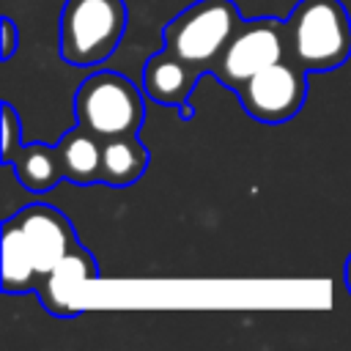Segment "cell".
I'll list each match as a JSON object with an SVG mask.
<instances>
[{"mask_svg": "<svg viewBox=\"0 0 351 351\" xmlns=\"http://www.w3.org/2000/svg\"><path fill=\"white\" fill-rule=\"evenodd\" d=\"M288 60L310 71H332L351 55V16L340 0H299L285 19Z\"/></svg>", "mask_w": 351, "mask_h": 351, "instance_id": "6da1fadb", "label": "cell"}, {"mask_svg": "<svg viewBox=\"0 0 351 351\" xmlns=\"http://www.w3.org/2000/svg\"><path fill=\"white\" fill-rule=\"evenodd\" d=\"M123 30V0H66L60 8L58 52L69 66H96L118 49Z\"/></svg>", "mask_w": 351, "mask_h": 351, "instance_id": "7a4b0ae2", "label": "cell"}, {"mask_svg": "<svg viewBox=\"0 0 351 351\" xmlns=\"http://www.w3.org/2000/svg\"><path fill=\"white\" fill-rule=\"evenodd\" d=\"M239 25L241 14L233 0H197L165 25V49L206 74Z\"/></svg>", "mask_w": 351, "mask_h": 351, "instance_id": "3957f363", "label": "cell"}, {"mask_svg": "<svg viewBox=\"0 0 351 351\" xmlns=\"http://www.w3.org/2000/svg\"><path fill=\"white\" fill-rule=\"evenodd\" d=\"M74 110L77 123H82L101 140L137 132L145 118V104L137 85L118 71L90 74L77 88Z\"/></svg>", "mask_w": 351, "mask_h": 351, "instance_id": "277c9868", "label": "cell"}, {"mask_svg": "<svg viewBox=\"0 0 351 351\" xmlns=\"http://www.w3.org/2000/svg\"><path fill=\"white\" fill-rule=\"evenodd\" d=\"M288 58V30L285 22L277 16H255L241 19L230 41L225 44L222 55L214 60L211 71L225 88L233 93L258 71L271 63Z\"/></svg>", "mask_w": 351, "mask_h": 351, "instance_id": "5b68a950", "label": "cell"}, {"mask_svg": "<svg viewBox=\"0 0 351 351\" xmlns=\"http://www.w3.org/2000/svg\"><path fill=\"white\" fill-rule=\"evenodd\" d=\"M236 96L247 115L261 123L291 121L307 99V71L285 58L250 77Z\"/></svg>", "mask_w": 351, "mask_h": 351, "instance_id": "8992f818", "label": "cell"}, {"mask_svg": "<svg viewBox=\"0 0 351 351\" xmlns=\"http://www.w3.org/2000/svg\"><path fill=\"white\" fill-rule=\"evenodd\" d=\"M14 219L27 239V247L36 258L41 280L80 244L69 217L52 206L33 203V206L22 208L19 214H14Z\"/></svg>", "mask_w": 351, "mask_h": 351, "instance_id": "52a82bcc", "label": "cell"}, {"mask_svg": "<svg viewBox=\"0 0 351 351\" xmlns=\"http://www.w3.org/2000/svg\"><path fill=\"white\" fill-rule=\"evenodd\" d=\"M96 277H99L96 258L82 244H77L49 274H44V280L36 288V296L47 313L58 318H74L82 310L85 285L93 282Z\"/></svg>", "mask_w": 351, "mask_h": 351, "instance_id": "ba28073f", "label": "cell"}, {"mask_svg": "<svg viewBox=\"0 0 351 351\" xmlns=\"http://www.w3.org/2000/svg\"><path fill=\"white\" fill-rule=\"evenodd\" d=\"M197 80H200V71L192 63H186L184 58H178L167 49L151 55L143 66V90H145V96L165 104V107L184 110V115H189L186 101H189V93H192Z\"/></svg>", "mask_w": 351, "mask_h": 351, "instance_id": "9c48e42d", "label": "cell"}, {"mask_svg": "<svg viewBox=\"0 0 351 351\" xmlns=\"http://www.w3.org/2000/svg\"><path fill=\"white\" fill-rule=\"evenodd\" d=\"M58 156L66 181L77 186L101 184V137L77 123L58 140Z\"/></svg>", "mask_w": 351, "mask_h": 351, "instance_id": "30bf717a", "label": "cell"}, {"mask_svg": "<svg viewBox=\"0 0 351 351\" xmlns=\"http://www.w3.org/2000/svg\"><path fill=\"white\" fill-rule=\"evenodd\" d=\"M145 167H148V148L143 145L137 132L101 140V184L129 186L140 181Z\"/></svg>", "mask_w": 351, "mask_h": 351, "instance_id": "8fae6325", "label": "cell"}, {"mask_svg": "<svg viewBox=\"0 0 351 351\" xmlns=\"http://www.w3.org/2000/svg\"><path fill=\"white\" fill-rule=\"evenodd\" d=\"M41 282L36 258L27 247V239L16 219H5L3 225V291L5 293H36Z\"/></svg>", "mask_w": 351, "mask_h": 351, "instance_id": "7c38bea8", "label": "cell"}, {"mask_svg": "<svg viewBox=\"0 0 351 351\" xmlns=\"http://www.w3.org/2000/svg\"><path fill=\"white\" fill-rule=\"evenodd\" d=\"M11 167L16 173V181L30 192H47L66 178L58 148L44 143H22L11 159Z\"/></svg>", "mask_w": 351, "mask_h": 351, "instance_id": "4fadbf2b", "label": "cell"}, {"mask_svg": "<svg viewBox=\"0 0 351 351\" xmlns=\"http://www.w3.org/2000/svg\"><path fill=\"white\" fill-rule=\"evenodd\" d=\"M22 145V121L11 104H3V165H11L16 148Z\"/></svg>", "mask_w": 351, "mask_h": 351, "instance_id": "5bb4252c", "label": "cell"}, {"mask_svg": "<svg viewBox=\"0 0 351 351\" xmlns=\"http://www.w3.org/2000/svg\"><path fill=\"white\" fill-rule=\"evenodd\" d=\"M19 47V27L11 16H3V44H0V58L3 60H11L14 52Z\"/></svg>", "mask_w": 351, "mask_h": 351, "instance_id": "9a60e30c", "label": "cell"}, {"mask_svg": "<svg viewBox=\"0 0 351 351\" xmlns=\"http://www.w3.org/2000/svg\"><path fill=\"white\" fill-rule=\"evenodd\" d=\"M343 280H346V288H348V293H351V255H348V261H346V269H343Z\"/></svg>", "mask_w": 351, "mask_h": 351, "instance_id": "2e32d148", "label": "cell"}]
</instances>
